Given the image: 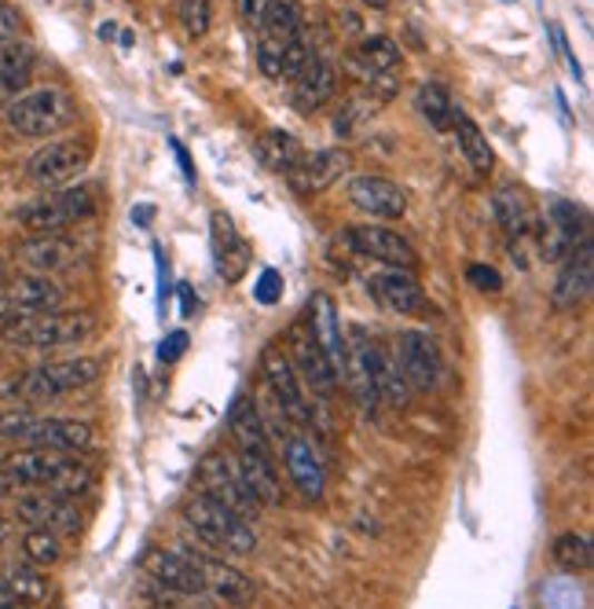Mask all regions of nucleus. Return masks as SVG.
<instances>
[{
    "mask_svg": "<svg viewBox=\"0 0 594 609\" xmlns=\"http://www.w3.org/2000/svg\"><path fill=\"white\" fill-rule=\"evenodd\" d=\"M96 312L89 309H52V312H19L0 323V338L19 349H63L96 335Z\"/></svg>",
    "mask_w": 594,
    "mask_h": 609,
    "instance_id": "1",
    "label": "nucleus"
},
{
    "mask_svg": "<svg viewBox=\"0 0 594 609\" xmlns=\"http://www.w3.org/2000/svg\"><path fill=\"white\" fill-rule=\"evenodd\" d=\"M78 107H73L70 92L67 89H56V84H41V89H27L19 92L16 100L8 103L4 121L16 137H27V140H48V137H59Z\"/></svg>",
    "mask_w": 594,
    "mask_h": 609,
    "instance_id": "2",
    "label": "nucleus"
},
{
    "mask_svg": "<svg viewBox=\"0 0 594 609\" xmlns=\"http://www.w3.org/2000/svg\"><path fill=\"white\" fill-rule=\"evenodd\" d=\"M184 521L202 536L209 547L217 551H228V555H254L257 551V532L246 518H239L235 510H228L225 503L209 499L202 492H191L184 499Z\"/></svg>",
    "mask_w": 594,
    "mask_h": 609,
    "instance_id": "3",
    "label": "nucleus"
},
{
    "mask_svg": "<svg viewBox=\"0 0 594 609\" xmlns=\"http://www.w3.org/2000/svg\"><path fill=\"white\" fill-rule=\"evenodd\" d=\"M103 375V360L99 357H67V360H48L41 368H33L27 375H19L8 386L11 397H19L22 405H41V400H56L73 389H85L99 382Z\"/></svg>",
    "mask_w": 594,
    "mask_h": 609,
    "instance_id": "4",
    "label": "nucleus"
},
{
    "mask_svg": "<svg viewBox=\"0 0 594 609\" xmlns=\"http://www.w3.org/2000/svg\"><path fill=\"white\" fill-rule=\"evenodd\" d=\"M96 194L89 184H78V188H52L44 194H37L27 206H19V224L37 236V231H63L70 224H81L96 217Z\"/></svg>",
    "mask_w": 594,
    "mask_h": 609,
    "instance_id": "5",
    "label": "nucleus"
},
{
    "mask_svg": "<svg viewBox=\"0 0 594 609\" xmlns=\"http://www.w3.org/2000/svg\"><path fill=\"white\" fill-rule=\"evenodd\" d=\"M92 158L89 140H48L27 158V177L37 188H63L85 173Z\"/></svg>",
    "mask_w": 594,
    "mask_h": 609,
    "instance_id": "6",
    "label": "nucleus"
},
{
    "mask_svg": "<svg viewBox=\"0 0 594 609\" xmlns=\"http://www.w3.org/2000/svg\"><path fill=\"white\" fill-rule=\"evenodd\" d=\"M195 485H198L195 492L217 499V503H225L228 510H235V515L246 518V521L261 515V507H257L250 499V492L242 489L239 473H235V462L225 452H206L202 459H198Z\"/></svg>",
    "mask_w": 594,
    "mask_h": 609,
    "instance_id": "7",
    "label": "nucleus"
},
{
    "mask_svg": "<svg viewBox=\"0 0 594 609\" xmlns=\"http://www.w3.org/2000/svg\"><path fill=\"white\" fill-rule=\"evenodd\" d=\"M261 375H265V382H268L271 393H276V405L283 411V419L294 422V426L313 422V408H308L305 386H301V379H297L287 349H283V346H265L261 349Z\"/></svg>",
    "mask_w": 594,
    "mask_h": 609,
    "instance_id": "8",
    "label": "nucleus"
},
{
    "mask_svg": "<svg viewBox=\"0 0 594 609\" xmlns=\"http://www.w3.org/2000/svg\"><path fill=\"white\" fill-rule=\"evenodd\" d=\"M287 357H290L301 386H308L316 397H324V400L334 397V389H338V375H334L327 352L316 346V338H313V331H308L305 320H297L287 331Z\"/></svg>",
    "mask_w": 594,
    "mask_h": 609,
    "instance_id": "9",
    "label": "nucleus"
},
{
    "mask_svg": "<svg viewBox=\"0 0 594 609\" xmlns=\"http://www.w3.org/2000/svg\"><path fill=\"white\" fill-rule=\"evenodd\" d=\"M143 577L166 595H206L202 572H198L195 558L188 551H166V547H151L140 558Z\"/></svg>",
    "mask_w": 594,
    "mask_h": 609,
    "instance_id": "10",
    "label": "nucleus"
},
{
    "mask_svg": "<svg viewBox=\"0 0 594 609\" xmlns=\"http://www.w3.org/2000/svg\"><path fill=\"white\" fill-rule=\"evenodd\" d=\"M345 247L364 253V258L378 261V264H389V268H407L415 272L418 268V253L415 247L407 242L404 236H396L393 228H382V224H353L341 231Z\"/></svg>",
    "mask_w": 594,
    "mask_h": 609,
    "instance_id": "11",
    "label": "nucleus"
},
{
    "mask_svg": "<svg viewBox=\"0 0 594 609\" xmlns=\"http://www.w3.org/2000/svg\"><path fill=\"white\" fill-rule=\"evenodd\" d=\"M396 363H400V375L412 389H437L440 375H444V357L437 338L429 331H404L400 342H396Z\"/></svg>",
    "mask_w": 594,
    "mask_h": 609,
    "instance_id": "12",
    "label": "nucleus"
},
{
    "mask_svg": "<svg viewBox=\"0 0 594 609\" xmlns=\"http://www.w3.org/2000/svg\"><path fill=\"white\" fill-rule=\"evenodd\" d=\"M341 379L349 382V393L356 397V405L364 411H375L378 400V386H375V338H370L364 327H353L349 338H345V371Z\"/></svg>",
    "mask_w": 594,
    "mask_h": 609,
    "instance_id": "13",
    "label": "nucleus"
},
{
    "mask_svg": "<svg viewBox=\"0 0 594 609\" xmlns=\"http://www.w3.org/2000/svg\"><path fill=\"white\" fill-rule=\"evenodd\" d=\"M16 258L37 276H52V272H63V268L78 261L81 247H78V239L67 236V231H37V236L19 242Z\"/></svg>",
    "mask_w": 594,
    "mask_h": 609,
    "instance_id": "14",
    "label": "nucleus"
},
{
    "mask_svg": "<svg viewBox=\"0 0 594 609\" xmlns=\"http://www.w3.org/2000/svg\"><path fill=\"white\" fill-rule=\"evenodd\" d=\"M63 452H48V448H19V452L4 456L0 462V478L16 489H48L56 481V473L67 467Z\"/></svg>",
    "mask_w": 594,
    "mask_h": 609,
    "instance_id": "15",
    "label": "nucleus"
},
{
    "mask_svg": "<svg viewBox=\"0 0 594 609\" xmlns=\"http://www.w3.org/2000/svg\"><path fill=\"white\" fill-rule=\"evenodd\" d=\"M353 158L349 151L341 148H327V151H316V154H301L297 162L287 169V180L294 191L301 194H316V191H327L334 188L338 180L349 173Z\"/></svg>",
    "mask_w": 594,
    "mask_h": 609,
    "instance_id": "16",
    "label": "nucleus"
},
{
    "mask_svg": "<svg viewBox=\"0 0 594 609\" xmlns=\"http://www.w3.org/2000/svg\"><path fill=\"white\" fill-rule=\"evenodd\" d=\"M16 518L22 521L27 529H52V532H78L81 518H78V507L70 503L67 496H56V492H27L19 496L16 503Z\"/></svg>",
    "mask_w": 594,
    "mask_h": 609,
    "instance_id": "17",
    "label": "nucleus"
},
{
    "mask_svg": "<svg viewBox=\"0 0 594 609\" xmlns=\"http://www.w3.org/2000/svg\"><path fill=\"white\" fill-rule=\"evenodd\" d=\"M96 441L92 422L85 419H44L37 416V422L30 426L27 433V448H48V452H63V456H78L89 452Z\"/></svg>",
    "mask_w": 594,
    "mask_h": 609,
    "instance_id": "18",
    "label": "nucleus"
},
{
    "mask_svg": "<svg viewBox=\"0 0 594 609\" xmlns=\"http://www.w3.org/2000/svg\"><path fill=\"white\" fill-rule=\"evenodd\" d=\"M367 290L375 294L378 304H386L389 312L418 316V312H426V304H429L423 283H418L407 268H386V272H375L367 279Z\"/></svg>",
    "mask_w": 594,
    "mask_h": 609,
    "instance_id": "19",
    "label": "nucleus"
},
{
    "mask_svg": "<svg viewBox=\"0 0 594 609\" xmlns=\"http://www.w3.org/2000/svg\"><path fill=\"white\" fill-rule=\"evenodd\" d=\"M305 323L308 331H313L316 346L327 352L334 375L341 379L345 371V338H341V320H338V304L327 294V290H316L313 298H308V312H305Z\"/></svg>",
    "mask_w": 594,
    "mask_h": 609,
    "instance_id": "20",
    "label": "nucleus"
},
{
    "mask_svg": "<svg viewBox=\"0 0 594 609\" xmlns=\"http://www.w3.org/2000/svg\"><path fill=\"white\" fill-rule=\"evenodd\" d=\"M349 202L356 206L360 213H370V217H404L407 213V191L396 184L389 177H353L349 188Z\"/></svg>",
    "mask_w": 594,
    "mask_h": 609,
    "instance_id": "21",
    "label": "nucleus"
},
{
    "mask_svg": "<svg viewBox=\"0 0 594 609\" xmlns=\"http://www.w3.org/2000/svg\"><path fill=\"white\" fill-rule=\"evenodd\" d=\"M591 287H594V247L591 239H580V247L565 258L562 276L554 279L551 301L558 309H576V304L591 298Z\"/></svg>",
    "mask_w": 594,
    "mask_h": 609,
    "instance_id": "22",
    "label": "nucleus"
},
{
    "mask_svg": "<svg viewBox=\"0 0 594 609\" xmlns=\"http://www.w3.org/2000/svg\"><path fill=\"white\" fill-rule=\"evenodd\" d=\"M313 48H308V41L297 33V38H265L257 41V67L265 70V78L271 81H283V78H297L301 70L313 63Z\"/></svg>",
    "mask_w": 594,
    "mask_h": 609,
    "instance_id": "23",
    "label": "nucleus"
},
{
    "mask_svg": "<svg viewBox=\"0 0 594 609\" xmlns=\"http://www.w3.org/2000/svg\"><path fill=\"white\" fill-rule=\"evenodd\" d=\"M198 572H202V583H206V595H214L225 606H250L257 599V588L254 580L246 577L242 569H235L220 558H206V555H191Z\"/></svg>",
    "mask_w": 594,
    "mask_h": 609,
    "instance_id": "24",
    "label": "nucleus"
},
{
    "mask_svg": "<svg viewBox=\"0 0 594 609\" xmlns=\"http://www.w3.org/2000/svg\"><path fill=\"white\" fill-rule=\"evenodd\" d=\"M283 459H287V473H290L294 489L301 492L308 503H319L327 492V473H324V462L316 456V448L308 445L305 437H287Z\"/></svg>",
    "mask_w": 594,
    "mask_h": 609,
    "instance_id": "25",
    "label": "nucleus"
},
{
    "mask_svg": "<svg viewBox=\"0 0 594 609\" xmlns=\"http://www.w3.org/2000/svg\"><path fill=\"white\" fill-rule=\"evenodd\" d=\"M235 473H239L242 489L250 492L257 507H279L283 503L279 470L271 467V459L265 452H242L239 459H235Z\"/></svg>",
    "mask_w": 594,
    "mask_h": 609,
    "instance_id": "26",
    "label": "nucleus"
},
{
    "mask_svg": "<svg viewBox=\"0 0 594 609\" xmlns=\"http://www.w3.org/2000/svg\"><path fill=\"white\" fill-rule=\"evenodd\" d=\"M209 242H214V261H217V272L220 279H228L235 283L242 272H246V261H250V250H246L242 236L235 231L231 217L228 213H214V221H209Z\"/></svg>",
    "mask_w": 594,
    "mask_h": 609,
    "instance_id": "27",
    "label": "nucleus"
},
{
    "mask_svg": "<svg viewBox=\"0 0 594 609\" xmlns=\"http://www.w3.org/2000/svg\"><path fill=\"white\" fill-rule=\"evenodd\" d=\"M584 210L573 202H554L547 217V231H543V258L562 261L580 247V231H584Z\"/></svg>",
    "mask_w": 594,
    "mask_h": 609,
    "instance_id": "28",
    "label": "nucleus"
},
{
    "mask_svg": "<svg viewBox=\"0 0 594 609\" xmlns=\"http://www.w3.org/2000/svg\"><path fill=\"white\" fill-rule=\"evenodd\" d=\"M338 92V70L327 59H313L301 74L294 78V107L301 114H313L319 107H327Z\"/></svg>",
    "mask_w": 594,
    "mask_h": 609,
    "instance_id": "29",
    "label": "nucleus"
},
{
    "mask_svg": "<svg viewBox=\"0 0 594 609\" xmlns=\"http://www.w3.org/2000/svg\"><path fill=\"white\" fill-rule=\"evenodd\" d=\"M4 290L19 312H52L63 304V287L52 276H16L8 279Z\"/></svg>",
    "mask_w": 594,
    "mask_h": 609,
    "instance_id": "30",
    "label": "nucleus"
},
{
    "mask_svg": "<svg viewBox=\"0 0 594 609\" xmlns=\"http://www.w3.org/2000/svg\"><path fill=\"white\" fill-rule=\"evenodd\" d=\"M0 588H4L16 602L30 606V609H41V606H48V599H52V580L30 562L8 566V572L0 577Z\"/></svg>",
    "mask_w": 594,
    "mask_h": 609,
    "instance_id": "31",
    "label": "nucleus"
},
{
    "mask_svg": "<svg viewBox=\"0 0 594 609\" xmlns=\"http://www.w3.org/2000/svg\"><path fill=\"white\" fill-rule=\"evenodd\" d=\"M30 74H33V48L22 38L0 44V96L16 100L19 92H27Z\"/></svg>",
    "mask_w": 594,
    "mask_h": 609,
    "instance_id": "32",
    "label": "nucleus"
},
{
    "mask_svg": "<svg viewBox=\"0 0 594 609\" xmlns=\"http://www.w3.org/2000/svg\"><path fill=\"white\" fill-rule=\"evenodd\" d=\"M492 213H495V224L506 231V239L511 242H522L525 231L532 224V213H528V202L522 188L514 184H499L492 191Z\"/></svg>",
    "mask_w": 594,
    "mask_h": 609,
    "instance_id": "33",
    "label": "nucleus"
},
{
    "mask_svg": "<svg viewBox=\"0 0 594 609\" xmlns=\"http://www.w3.org/2000/svg\"><path fill=\"white\" fill-rule=\"evenodd\" d=\"M228 430L231 437L239 441L242 452H265L268 456V430H265V419L261 411L250 397H239L228 411Z\"/></svg>",
    "mask_w": 594,
    "mask_h": 609,
    "instance_id": "34",
    "label": "nucleus"
},
{
    "mask_svg": "<svg viewBox=\"0 0 594 609\" xmlns=\"http://www.w3.org/2000/svg\"><path fill=\"white\" fill-rule=\"evenodd\" d=\"M452 129H455V137H459V148H463V158L469 162V169H474L477 177H488L495 169V151H492V143H488L485 132H481L477 121L466 111H455Z\"/></svg>",
    "mask_w": 594,
    "mask_h": 609,
    "instance_id": "35",
    "label": "nucleus"
},
{
    "mask_svg": "<svg viewBox=\"0 0 594 609\" xmlns=\"http://www.w3.org/2000/svg\"><path fill=\"white\" fill-rule=\"evenodd\" d=\"M375 386H378V400H386L393 408H407V400H412V386H407V379L400 375L396 352L382 342H375Z\"/></svg>",
    "mask_w": 594,
    "mask_h": 609,
    "instance_id": "36",
    "label": "nucleus"
},
{
    "mask_svg": "<svg viewBox=\"0 0 594 609\" xmlns=\"http://www.w3.org/2000/svg\"><path fill=\"white\" fill-rule=\"evenodd\" d=\"M415 107H418V114H423V121H429L433 132H452V121L459 107H455L452 92L444 89L440 81H426L423 89L415 92Z\"/></svg>",
    "mask_w": 594,
    "mask_h": 609,
    "instance_id": "37",
    "label": "nucleus"
},
{
    "mask_svg": "<svg viewBox=\"0 0 594 609\" xmlns=\"http://www.w3.org/2000/svg\"><path fill=\"white\" fill-rule=\"evenodd\" d=\"M301 154H305L301 143L283 129H268L265 137L257 140V158H261V166L271 169V173H287Z\"/></svg>",
    "mask_w": 594,
    "mask_h": 609,
    "instance_id": "38",
    "label": "nucleus"
},
{
    "mask_svg": "<svg viewBox=\"0 0 594 609\" xmlns=\"http://www.w3.org/2000/svg\"><path fill=\"white\" fill-rule=\"evenodd\" d=\"M554 562L565 572H587L594 566V551H591V540L584 532H562L558 540L551 547Z\"/></svg>",
    "mask_w": 594,
    "mask_h": 609,
    "instance_id": "39",
    "label": "nucleus"
},
{
    "mask_svg": "<svg viewBox=\"0 0 594 609\" xmlns=\"http://www.w3.org/2000/svg\"><path fill=\"white\" fill-rule=\"evenodd\" d=\"M22 555L37 569H52L63 558V536L52 529H27L22 536Z\"/></svg>",
    "mask_w": 594,
    "mask_h": 609,
    "instance_id": "40",
    "label": "nucleus"
},
{
    "mask_svg": "<svg viewBox=\"0 0 594 609\" xmlns=\"http://www.w3.org/2000/svg\"><path fill=\"white\" fill-rule=\"evenodd\" d=\"M356 59H364L370 70H382V74H396L400 63H404V52L393 38H386V33H375V38L360 41V52H356Z\"/></svg>",
    "mask_w": 594,
    "mask_h": 609,
    "instance_id": "41",
    "label": "nucleus"
},
{
    "mask_svg": "<svg viewBox=\"0 0 594 609\" xmlns=\"http://www.w3.org/2000/svg\"><path fill=\"white\" fill-rule=\"evenodd\" d=\"M301 8H297V0H271L268 16H265V33L268 38H297L301 33Z\"/></svg>",
    "mask_w": 594,
    "mask_h": 609,
    "instance_id": "42",
    "label": "nucleus"
},
{
    "mask_svg": "<svg viewBox=\"0 0 594 609\" xmlns=\"http://www.w3.org/2000/svg\"><path fill=\"white\" fill-rule=\"evenodd\" d=\"M177 19L188 38H206L214 11H209V0H177Z\"/></svg>",
    "mask_w": 594,
    "mask_h": 609,
    "instance_id": "43",
    "label": "nucleus"
},
{
    "mask_svg": "<svg viewBox=\"0 0 594 609\" xmlns=\"http://www.w3.org/2000/svg\"><path fill=\"white\" fill-rule=\"evenodd\" d=\"M37 422V411L30 408H19V411H4L0 416V437H8V441H27V433H30V426Z\"/></svg>",
    "mask_w": 594,
    "mask_h": 609,
    "instance_id": "44",
    "label": "nucleus"
},
{
    "mask_svg": "<svg viewBox=\"0 0 594 609\" xmlns=\"http://www.w3.org/2000/svg\"><path fill=\"white\" fill-rule=\"evenodd\" d=\"M466 279H469V287L481 290V294H499V290H503V276L495 272L492 264H469Z\"/></svg>",
    "mask_w": 594,
    "mask_h": 609,
    "instance_id": "45",
    "label": "nucleus"
},
{
    "mask_svg": "<svg viewBox=\"0 0 594 609\" xmlns=\"http://www.w3.org/2000/svg\"><path fill=\"white\" fill-rule=\"evenodd\" d=\"M283 298V276L276 272V268H265L261 276H257L254 283V301L257 304H276Z\"/></svg>",
    "mask_w": 594,
    "mask_h": 609,
    "instance_id": "46",
    "label": "nucleus"
},
{
    "mask_svg": "<svg viewBox=\"0 0 594 609\" xmlns=\"http://www.w3.org/2000/svg\"><path fill=\"white\" fill-rule=\"evenodd\" d=\"M184 349H188V335H184V331H169L162 338V346H158V360H162V363H177L184 357Z\"/></svg>",
    "mask_w": 594,
    "mask_h": 609,
    "instance_id": "47",
    "label": "nucleus"
},
{
    "mask_svg": "<svg viewBox=\"0 0 594 609\" xmlns=\"http://www.w3.org/2000/svg\"><path fill=\"white\" fill-rule=\"evenodd\" d=\"M268 8H271V0H239V11H242V19L250 22V27H257V30L265 27V16H268Z\"/></svg>",
    "mask_w": 594,
    "mask_h": 609,
    "instance_id": "48",
    "label": "nucleus"
},
{
    "mask_svg": "<svg viewBox=\"0 0 594 609\" xmlns=\"http://www.w3.org/2000/svg\"><path fill=\"white\" fill-rule=\"evenodd\" d=\"M19 27H22L19 11L11 8V4H0V44L11 41V38H19Z\"/></svg>",
    "mask_w": 594,
    "mask_h": 609,
    "instance_id": "49",
    "label": "nucleus"
},
{
    "mask_svg": "<svg viewBox=\"0 0 594 609\" xmlns=\"http://www.w3.org/2000/svg\"><path fill=\"white\" fill-rule=\"evenodd\" d=\"M177 294H180V316H184V320H191V316L198 312V294H195L188 283H180Z\"/></svg>",
    "mask_w": 594,
    "mask_h": 609,
    "instance_id": "50",
    "label": "nucleus"
},
{
    "mask_svg": "<svg viewBox=\"0 0 594 609\" xmlns=\"http://www.w3.org/2000/svg\"><path fill=\"white\" fill-rule=\"evenodd\" d=\"M155 264H158V304H162V312H166V290H169V276H166L162 253H155Z\"/></svg>",
    "mask_w": 594,
    "mask_h": 609,
    "instance_id": "51",
    "label": "nucleus"
},
{
    "mask_svg": "<svg viewBox=\"0 0 594 609\" xmlns=\"http://www.w3.org/2000/svg\"><path fill=\"white\" fill-rule=\"evenodd\" d=\"M172 151H177V162H180V169H184V177H188L191 184H195V169H191L188 151H184V143H180V140H172Z\"/></svg>",
    "mask_w": 594,
    "mask_h": 609,
    "instance_id": "52",
    "label": "nucleus"
},
{
    "mask_svg": "<svg viewBox=\"0 0 594 609\" xmlns=\"http://www.w3.org/2000/svg\"><path fill=\"white\" fill-rule=\"evenodd\" d=\"M11 316H19V309H16V304H11V298H8V290H4V287H0V323H8V320H11Z\"/></svg>",
    "mask_w": 594,
    "mask_h": 609,
    "instance_id": "53",
    "label": "nucleus"
},
{
    "mask_svg": "<svg viewBox=\"0 0 594 609\" xmlns=\"http://www.w3.org/2000/svg\"><path fill=\"white\" fill-rule=\"evenodd\" d=\"M132 221L140 224V228L151 224V206H140V210H132Z\"/></svg>",
    "mask_w": 594,
    "mask_h": 609,
    "instance_id": "54",
    "label": "nucleus"
},
{
    "mask_svg": "<svg viewBox=\"0 0 594 609\" xmlns=\"http://www.w3.org/2000/svg\"><path fill=\"white\" fill-rule=\"evenodd\" d=\"M8 279H11V268H8V261H4V258H0V287H4Z\"/></svg>",
    "mask_w": 594,
    "mask_h": 609,
    "instance_id": "55",
    "label": "nucleus"
},
{
    "mask_svg": "<svg viewBox=\"0 0 594 609\" xmlns=\"http://www.w3.org/2000/svg\"><path fill=\"white\" fill-rule=\"evenodd\" d=\"M4 540H8V518L0 515V543H4Z\"/></svg>",
    "mask_w": 594,
    "mask_h": 609,
    "instance_id": "56",
    "label": "nucleus"
},
{
    "mask_svg": "<svg viewBox=\"0 0 594 609\" xmlns=\"http://www.w3.org/2000/svg\"><path fill=\"white\" fill-rule=\"evenodd\" d=\"M364 4H367V8H375V11H382V8L389 4V0H364Z\"/></svg>",
    "mask_w": 594,
    "mask_h": 609,
    "instance_id": "57",
    "label": "nucleus"
},
{
    "mask_svg": "<svg viewBox=\"0 0 594 609\" xmlns=\"http://www.w3.org/2000/svg\"><path fill=\"white\" fill-rule=\"evenodd\" d=\"M0 499H4V489H0Z\"/></svg>",
    "mask_w": 594,
    "mask_h": 609,
    "instance_id": "58",
    "label": "nucleus"
}]
</instances>
